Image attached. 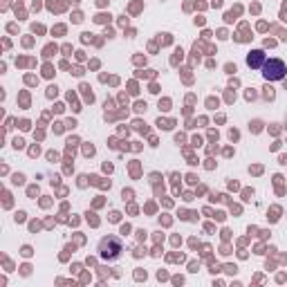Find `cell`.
<instances>
[{
	"instance_id": "6da1fadb",
	"label": "cell",
	"mask_w": 287,
	"mask_h": 287,
	"mask_svg": "<svg viewBox=\"0 0 287 287\" xmlns=\"http://www.w3.org/2000/svg\"><path fill=\"white\" fill-rule=\"evenodd\" d=\"M121 251H123L121 240L115 238V235H108V238H103V240L99 242V253H101V258H105V260H119V258H121Z\"/></svg>"
},
{
	"instance_id": "7a4b0ae2",
	"label": "cell",
	"mask_w": 287,
	"mask_h": 287,
	"mask_svg": "<svg viewBox=\"0 0 287 287\" xmlns=\"http://www.w3.org/2000/svg\"><path fill=\"white\" fill-rule=\"evenodd\" d=\"M285 72H287V67L283 61H278V58H272V61H267L265 63V78L267 81H280V78L285 76Z\"/></svg>"
},
{
	"instance_id": "3957f363",
	"label": "cell",
	"mask_w": 287,
	"mask_h": 287,
	"mask_svg": "<svg viewBox=\"0 0 287 287\" xmlns=\"http://www.w3.org/2000/svg\"><path fill=\"white\" fill-rule=\"evenodd\" d=\"M262 56H265V54L262 52H258V50H256V52H251L247 56V63H249V67H253V70H256V67H260V63H262Z\"/></svg>"
},
{
	"instance_id": "277c9868",
	"label": "cell",
	"mask_w": 287,
	"mask_h": 287,
	"mask_svg": "<svg viewBox=\"0 0 287 287\" xmlns=\"http://www.w3.org/2000/svg\"><path fill=\"white\" fill-rule=\"evenodd\" d=\"M265 97H267V99H274V88H272V85H267V88H265Z\"/></svg>"
}]
</instances>
